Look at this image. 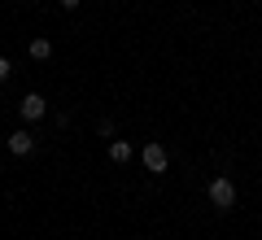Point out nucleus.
Masks as SVG:
<instances>
[{
  "instance_id": "0eeeda50",
  "label": "nucleus",
  "mask_w": 262,
  "mask_h": 240,
  "mask_svg": "<svg viewBox=\"0 0 262 240\" xmlns=\"http://www.w3.org/2000/svg\"><path fill=\"white\" fill-rule=\"evenodd\" d=\"M9 79V57H0V83Z\"/></svg>"
},
{
  "instance_id": "6e6552de",
  "label": "nucleus",
  "mask_w": 262,
  "mask_h": 240,
  "mask_svg": "<svg viewBox=\"0 0 262 240\" xmlns=\"http://www.w3.org/2000/svg\"><path fill=\"white\" fill-rule=\"evenodd\" d=\"M61 9H79V0H61Z\"/></svg>"
},
{
  "instance_id": "423d86ee",
  "label": "nucleus",
  "mask_w": 262,
  "mask_h": 240,
  "mask_svg": "<svg viewBox=\"0 0 262 240\" xmlns=\"http://www.w3.org/2000/svg\"><path fill=\"white\" fill-rule=\"evenodd\" d=\"M31 57H35V61H48V57H53V39H31V48H27Z\"/></svg>"
},
{
  "instance_id": "f03ea898",
  "label": "nucleus",
  "mask_w": 262,
  "mask_h": 240,
  "mask_svg": "<svg viewBox=\"0 0 262 240\" xmlns=\"http://www.w3.org/2000/svg\"><path fill=\"white\" fill-rule=\"evenodd\" d=\"M206 192H210V201H214V210H232V205H236V184L227 175H214Z\"/></svg>"
},
{
  "instance_id": "f257e3e1",
  "label": "nucleus",
  "mask_w": 262,
  "mask_h": 240,
  "mask_svg": "<svg viewBox=\"0 0 262 240\" xmlns=\"http://www.w3.org/2000/svg\"><path fill=\"white\" fill-rule=\"evenodd\" d=\"M140 162H144V170H149V175H166V166H170V153H166V144L149 140V144L140 148Z\"/></svg>"
},
{
  "instance_id": "39448f33",
  "label": "nucleus",
  "mask_w": 262,
  "mask_h": 240,
  "mask_svg": "<svg viewBox=\"0 0 262 240\" xmlns=\"http://www.w3.org/2000/svg\"><path fill=\"white\" fill-rule=\"evenodd\" d=\"M110 162H118V166L131 162V144H127V140H110Z\"/></svg>"
},
{
  "instance_id": "7ed1b4c3",
  "label": "nucleus",
  "mask_w": 262,
  "mask_h": 240,
  "mask_svg": "<svg viewBox=\"0 0 262 240\" xmlns=\"http://www.w3.org/2000/svg\"><path fill=\"white\" fill-rule=\"evenodd\" d=\"M18 114H22L27 122H39V118L48 114V105H44V96H39V92H27V96L18 101Z\"/></svg>"
},
{
  "instance_id": "20e7f679",
  "label": "nucleus",
  "mask_w": 262,
  "mask_h": 240,
  "mask_svg": "<svg viewBox=\"0 0 262 240\" xmlns=\"http://www.w3.org/2000/svg\"><path fill=\"white\" fill-rule=\"evenodd\" d=\"M31 148H35V136H31L27 127H22V131H9V153H13V157H27Z\"/></svg>"
}]
</instances>
